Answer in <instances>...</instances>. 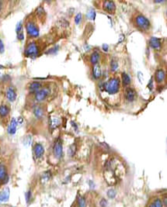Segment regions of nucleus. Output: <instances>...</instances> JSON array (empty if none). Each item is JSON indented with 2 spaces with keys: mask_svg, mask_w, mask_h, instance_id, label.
Listing matches in <instances>:
<instances>
[{
  "mask_svg": "<svg viewBox=\"0 0 167 207\" xmlns=\"http://www.w3.org/2000/svg\"><path fill=\"white\" fill-rule=\"evenodd\" d=\"M103 88L105 91L110 95H114L117 93L120 88V81L117 77H113L105 82L103 85Z\"/></svg>",
  "mask_w": 167,
  "mask_h": 207,
  "instance_id": "f257e3e1",
  "label": "nucleus"
},
{
  "mask_svg": "<svg viewBox=\"0 0 167 207\" xmlns=\"http://www.w3.org/2000/svg\"><path fill=\"white\" fill-rule=\"evenodd\" d=\"M135 24L139 29H142V30H148L151 27V22L148 20L147 17L142 15V14H139L137 15L135 18Z\"/></svg>",
  "mask_w": 167,
  "mask_h": 207,
  "instance_id": "f03ea898",
  "label": "nucleus"
},
{
  "mask_svg": "<svg viewBox=\"0 0 167 207\" xmlns=\"http://www.w3.org/2000/svg\"><path fill=\"white\" fill-rule=\"evenodd\" d=\"M50 94V89L47 87H45V88H41L40 90L35 93L34 98L35 100L37 102H43L49 96V95Z\"/></svg>",
  "mask_w": 167,
  "mask_h": 207,
  "instance_id": "7ed1b4c3",
  "label": "nucleus"
},
{
  "mask_svg": "<svg viewBox=\"0 0 167 207\" xmlns=\"http://www.w3.org/2000/svg\"><path fill=\"white\" fill-rule=\"evenodd\" d=\"M53 154L54 157L57 159L61 158L63 154V147H62V142H61L60 138H57L54 143V147H53Z\"/></svg>",
  "mask_w": 167,
  "mask_h": 207,
  "instance_id": "20e7f679",
  "label": "nucleus"
},
{
  "mask_svg": "<svg viewBox=\"0 0 167 207\" xmlns=\"http://www.w3.org/2000/svg\"><path fill=\"white\" fill-rule=\"evenodd\" d=\"M26 32H27L28 35L31 37H37L39 36V29L37 26V25L35 24L34 22L32 21L28 22L26 25Z\"/></svg>",
  "mask_w": 167,
  "mask_h": 207,
  "instance_id": "39448f33",
  "label": "nucleus"
},
{
  "mask_svg": "<svg viewBox=\"0 0 167 207\" xmlns=\"http://www.w3.org/2000/svg\"><path fill=\"white\" fill-rule=\"evenodd\" d=\"M38 54V47H37V44L34 42L30 43L27 45V47H26L25 50V55L27 57H33Z\"/></svg>",
  "mask_w": 167,
  "mask_h": 207,
  "instance_id": "423d86ee",
  "label": "nucleus"
},
{
  "mask_svg": "<svg viewBox=\"0 0 167 207\" xmlns=\"http://www.w3.org/2000/svg\"><path fill=\"white\" fill-rule=\"evenodd\" d=\"M136 96V91L131 87H127L125 89V98L127 101L128 102H134L135 100Z\"/></svg>",
  "mask_w": 167,
  "mask_h": 207,
  "instance_id": "0eeeda50",
  "label": "nucleus"
},
{
  "mask_svg": "<svg viewBox=\"0 0 167 207\" xmlns=\"http://www.w3.org/2000/svg\"><path fill=\"white\" fill-rule=\"evenodd\" d=\"M33 154L35 157L37 158H40L44 154V148H43V145L40 143H37L33 146Z\"/></svg>",
  "mask_w": 167,
  "mask_h": 207,
  "instance_id": "6e6552de",
  "label": "nucleus"
},
{
  "mask_svg": "<svg viewBox=\"0 0 167 207\" xmlns=\"http://www.w3.org/2000/svg\"><path fill=\"white\" fill-rule=\"evenodd\" d=\"M103 10L109 13H113L116 9V5L113 1H105L103 3Z\"/></svg>",
  "mask_w": 167,
  "mask_h": 207,
  "instance_id": "1a4fd4ad",
  "label": "nucleus"
},
{
  "mask_svg": "<svg viewBox=\"0 0 167 207\" xmlns=\"http://www.w3.org/2000/svg\"><path fill=\"white\" fill-rule=\"evenodd\" d=\"M155 79L158 84H161L165 79V72L163 69H157L155 73Z\"/></svg>",
  "mask_w": 167,
  "mask_h": 207,
  "instance_id": "9d476101",
  "label": "nucleus"
},
{
  "mask_svg": "<svg viewBox=\"0 0 167 207\" xmlns=\"http://www.w3.org/2000/svg\"><path fill=\"white\" fill-rule=\"evenodd\" d=\"M9 180V176L7 174L6 168H5V165L0 164V181H2L3 184L8 182Z\"/></svg>",
  "mask_w": 167,
  "mask_h": 207,
  "instance_id": "9b49d317",
  "label": "nucleus"
},
{
  "mask_svg": "<svg viewBox=\"0 0 167 207\" xmlns=\"http://www.w3.org/2000/svg\"><path fill=\"white\" fill-rule=\"evenodd\" d=\"M149 46L151 48L155 49V50H158L161 48L162 43H161V40L159 38L152 36L149 40Z\"/></svg>",
  "mask_w": 167,
  "mask_h": 207,
  "instance_id": "f8f14e48",
  "label": "nucleus"
},
{
  "mask_svg": "<svg viewBox=\"0 0 167 207\" xmlns=\"http://www.w3.org/2000/svg\"><path fill=\"white\" fill-rule=\"evenodd\" d=\"M5 95H6L7 99L9 102H14V101L16 100V91H15V89H14V88L12 86H9V88H7Z\"/></svg>",
  "mask_w": 167,
  "mask_h": 207,
  "instance_id": "ddd939ff",
  "label": "nucleus"
},
{
  "mask_svg": "<svg viewBox=\"0 0 167 207\" xmlns=\"http://www.w3.org/2000/svg\"><path fill=\"white\" fill-rule=\"evenodd\" d=\"M92 74L95 79H99L102 76V69H101V66L99 64H96L92 66Z\"/></svg>",
  "mask_w": 167,
  "mask_h": 207,
  "instance_id": "4468645a",
  "label": "nucleus"
},
{
  "mask_svg": "<svg viewBox=\"0 0 167 207\" xmlns=\"http://www.w3.org/2000/svg\"><path fill=\"white\" fill-rule=\"evenodd\" d=\"M16 127H17V121L15 118H12L10 121L9 126H8V133L9 134L13 135L16 131Z\"/></svg>",
  "mask_w": 167,
  "mask_h": 207,
  "instance_id": "2eb2a0df",
  "label": "nucleus"
},
{
  "mask_svg": "<svg viewBox=\"0 0 167 207\" xmlns=\"http://www.w3.org/2000/svg\"><path fill=\"white\" fill-rule=\"evenodd\" d=\"M33 114L37 119H42L44 116V110H43V107L38 105H36L33 108Z\"/></svg>",
  "mask_w": 167,
  "mask_h": 207,
  "instance_id": "dca6fc26",
  "label": "nucleus"
},
{
  "mask_svg": "<svg viewBox=\"0 0 167 207\" xmlns=\"http://www.w3.org/2000/svg\"><path fill=\"white\" fill-rule=\"evenodd\" d=\"M42 88V84L40 81H33L29 85V91L33 93H36L38 90Z\"/></svg>",
  "mask_w": 167,
  "mask_h": 207,
  "instance_id": "f3484780",
  "label": "nucleus"
},
{
  "mask_svg": "<svg viewBox=\"0 0 167 207\" xmlns=\"http://www.w3.org/2000/svg\"><path fill=\"white\" fill-rule=\"evenodd\" d=\"M9 195H10V191L9 188H5V189L2 190L0 192V202H7L9 199Z\"/></svg>",
  "mask_w": 167,
  "mask_h": 207,
  "instance_id": "a211bd4d",
  "label": "nucleus"
},
{
  "mask_svg": "<svg viewBox=\"0 0 167 207\" xmlns=\"http://www.w3.org/2000/svg\"><path fill=\"white\" fill-rule=\"evenodd\" d=\"M60 123H61L60 118L56 117V116H54V117H53V116L50 117V126L51 127V129H55L56 127L59 126Z\"/></svg>",
  "mask_w": 167,
  "mask_h": 207,
  "instance_id": "6ab92c4d",
  "label": "nucleus"
},
{
  "mask_svg": "<svg viewBox=\"0 0 167 207\" xmlns=\"http://www.w3.org/2000/svg\"><path fill=\"white\" fill-rule=\"evenodd\" d=\"M99 57H100V55H99V52L94 51L93 53H92V54L90 55V59H89L91 64H92V65H95V64H98L99 60Z\"/></svg>",
  "mask_w": 167,
  "mask_h": 207,
  "instance_id": "aec40b11",
  "label": "nucleus"
},
{
  "mask_svg": "<svg viewBox=\"0 0 167 207\" xmlns=\"http://www.w3.org/2000/svg\"><path fill=\"white\" fill-rule=\"evenodd\" d=\"M9 112V108L6 105H0V116L1 117H5L8 116Z\"/></svg>",
  "mask_w": 167,
  "mask_h": 207,
  "instance_id": "412c9836",
  "label": "nucleus"
},
{
  "mask_svg": "<svg viewBox=\"0 0 167 207\" xmlns=\"http://www.w3.org/2000/svg\"><path fill=\"white\" fill-rule=\"evenodd\" d=\"M121 80L122 82H123V85H124V86H127V85H130V81H131L130 76L125 72H123L121 74Z\"/></svg>",
  "mask_w": 167,
  "mask_h": 207,
  "instance_id": "4be33fe9",
  "label": "nucleus"
},
{
  "mask_svg": "<svg viewBox=\"0 0 167 207\" xmlns=\"http://www.w3.org/2000/svg\"><path fill=\"white\" fill-rule=\"evenodd\" d=\"M50 171H46V172L43 173L40 177V181H41L42 183L47 182L50 180Z\"/></svg>",
  "mask_w": 167,
  "mask_h": 207,
  "instance_id": "5701e85b",
  "label": "nucleus"
},
{
  "mask_svg": "<svg viewBox=\"0 0 167 207\" xmlns=\"http://www.w3.org/2000/svg\"><path fill=\"white\" fill-rule=\"evenodd\" d=\"M162 206H163V204H162V201H161L159 198H157V199H155V200H154L153 202H151L149 207H162Z\"/></svg>",
  "mask_w": 167,
  "mask_h": 207,
  "instance_id": "b1692460",
  "label": "nucleus"
},
{
  "mask_svg": "<svg viewBox=\"0 0 167 207\" xmlns=\"http://www.w3.org/2000/svg\"><path fill=\"white\" fill-rule=\"evenodd\" d=\"M87 17L89 18V19H92V20H93V19H95V17H96V12H95V10H94L93 9H89V11H88V12H87Z\"/></svg>",
  "mask_w": 167,
  "mask_h": 207,
  "instance_id": "393cba45",
  "label": "nucleus"
},
{
  "mask_svg": "<svg viewBox=\"0 0 167 207\" xmlns=\"http://www.w3.org/2000/svg\"><path fill=\"white\" fill-rule=\"evenodd\" d=\"M117 68H118V63L115 60H112L111 62H110V70L113 72H114V71H117Z\"/></svg>",
  "mask_w": 167,
  "mask_h": 207,
  "instance_id": "a878e982",
  "label": "nucleus"
},
{
  "mask_svg": "<svg viewBox=\"0 0 167 207\" xmlns=\"http://www.w3.org/2000/svg\"><path fill=\"white\" fill-rule=\"evenodd\" d=\"M78 207H86V202L83 197L80 196L78 198Z\"/></svg>",
  "mask_w": 167,
  "mask_h": 207,
  "instance_id": "bb28decb",
  "label": "nucleus"
},
{
  "mask_svg": "<svg viewBox=\"0 0 167 207\" xmlns=\"http://www.w3.org/2000/svg\"><path fill=\"white\" fill-rule=\"evenodd\" d=\"M116 195H117V192H116V191H115L114 189H113V188H110V189H109L107 191L108 198H114L115 196H116Z\"/></svg>",
  "mask_w": 167,
  "mask_h": 207,
  "instance_id": "cd10ccee",
  "label": "nucleus"
},
{
  "mask_svg": "<svg viewBox=\"0 0 167 207\" xmlns=\"http://www.w3.org/2000/svg\"><path fill=\"white\" fill-rule=\"evenodd\" d=\"M31 198H32V192L30 190H29V191H28L27 192H26V194H25V199H26V203H30V202L31 201Z\"/></svg>",
  "mask_w": 167,
  "mask_h": 207,
  "instance_id": "c85d7f7f",
  "label": "nucleus"
},
{
  "mask_svg": "<svg viewBox=\"0 0 167 207\" xmlns=\"http://www.w3.org/2000/svg\"><path fill=\"white\" fill-rule=\"evenodd\" d=\"M16 33H20V32H23V24H22V22H18V24L16 25Z\"/></svg>",
  "mask_w": 167,
  "mask_h": 207,
  "instance_id": "c756f323",
  "label": "nucleus"
},
{
  "mask_svg": "<svg viewBox=\"0 0 167 207\" xmlns=\"http://www.w3.org/2000/svg\"><path fill=\"white\" fill-rule=\"evenodd\" d=\"M75 145H71V147H69V149H68V154H70V156H73L74 154H75Z\"/></svg>",
  "mask_w": 167,
  "mask_h": 207,
  "instance_id": "7c9ffc66",
  "label": "nucleus"
},
{
  "mask_svg": "<svg viewBox=\"0 0 167 207\" xmlns=\"http://www.w3.org/2000/svg\"><path fill=\"white\" fill-rule=\"evenodd\" d=\"M81 19H82V14L78 13L75 17V22L76 24H78V23L80 22Z\"/></svg>",
  "mask_w": 167,
  "mask_h": 207,
  "instance_id": "2f4dec72",
  "label": "nucleus"
},
{
  "mask_svg": "<svg viewBox=\"0 0 167 207\" xmlns=\"http://www.w3.org/2000/svg\"><path fill=\"white\" fill-rule=\"evenodd\" d=\"M108 202L105 199V198H103L102 200H100V202H99V205H100L101 207H106V205H107Z\"/></svg>",
  "mask_w": 167,
  "mask_h": 207,
  "instance_id": "473e14b6",
  "label": "nucleus"
},
{
  "mask_svg": "<svg viewBox=\"0 0 167 207\" xmlns=\"http://www.w3.org/2000/svg\"><path fill=\"white\" fill-rule=\"evenodd\" d=\"M4 50H5L4 43H3V42H2V40H0V53H3Z\"/></svg>",
  "mask_w": 167,
  "mask_h": 207,
  "instance_id": "72a5a7b5",
  "label": "nucleus"
},
{
  "mask_svg": "<svg viewBox=\"0 0 167 207\" xmlns=\"http://www.w3.org/2000/svg\"><path fill=\"white\" fill-rule=\"evenodd\" d=\"M17 38H18V40H23V38H24V36H23V32H20V33H17Z\"/></svg>",
  "mask_w": 167,
  "mask_h": 207,
  "instance_id": "f704fd0d",
  "label": "nucleus"
},
{
  "mask_svg": "<svg viewBox=\"0 0 167 207\" xmlns=\"http://www.w3.org/2000/svg\"><path fill=\"white\" fill-rule=\"evenodd\" d=\"M37 13L38 14V15H43V14L44 13V10H43V9L42 7H39L38 9H37Z\"/></svg>",
  "mask_w": 167,
  "mask_h": 207,
  "instance_id": "c9c22d12",
  "label": "nucleus"
},
{
  "mask_svg": "<svg viewBox=\"0 0 167 207\" xmlns=\"http://www.w3.org/2000/svg\"><path fill=\"white\" fill-rule=\"evenodd\" d=\"M152 81H153V78H151V79L150 80V81H149V84H148V88H149L150 90H151V89H152V87H153V85H152Z\"/></svg>",
  "mask_w": 167,
  "mask_h": 207,
  "instance_id": "e433bc0d",
  "label": "nucleus"
},
{
  "mask_svg": "<svg viewBox=\"0 0 167 207\" xmlns=\"http://www.w3.org/2000/svg\"><path fill=\"white\" fill-rule=\"evenodd\" d=\"M89 187H90L91 188H93L94 187H95V184H94V183L92 182V181H89Z\"/></svg>",
  "mask_w": 167,
  "mask_h": 207,
  "instance_id": "4c0bfd02",
  "label": "nucleus"
},
{
  "mask_svg": "<svg viewBox=\"0 0 167 207\" xmlns=\"http://www.w3.org/2000/svg\"><path fill=\"white\" fill-rule=\"evenodd\" d=\"M103 50L104 51H107L108 50V45L107 44H103Z\"/></svg>",
  "mask_w": 167,
  "mask_h": 207,
  "instance_id": "58836bf2",
  "label": "nucleus"
},
{
  "mask_svg": "<svg viewBox=\"0 0 167 207\" xmlns=\"http://www.w3.org/2000/svg\"><path fill=\"white\" fill-rule=\"evenodd\" d=\"M166 200H167V199H166V198H164V202H165V203H164V205H165V206H166Z\"/></svg>",
  "mask_w": 167,
  "mask_h": 207,
  "instance_id": "ea45409f",
  "label": "nucleus"
}]
</instances>
